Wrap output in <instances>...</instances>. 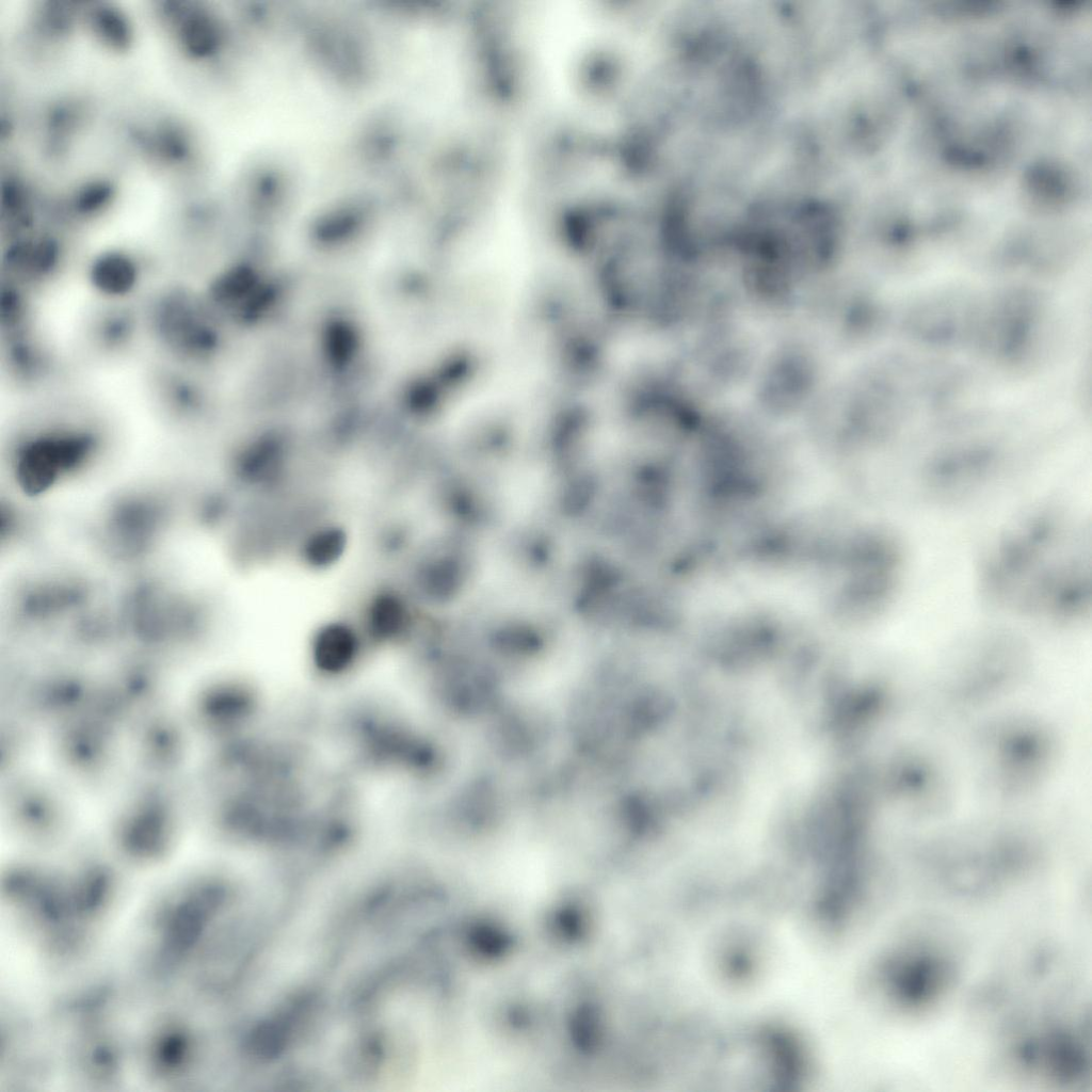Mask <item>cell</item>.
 <instances>
[{"label": "cell", "instance_id": "1", "mask_svg": "<svg viewBox=\"0 0 1092 1092\" xmlns=\"http://www.w3.org/2000/svg\"><path fill=\"white\" fill-rule=\"evenodd\" d=\"M983 599L1005 613L1056 625L1091 613L1090 526L1059 509H1040L1008 525L979 563Z\"/></svg>", "mask_w": 1092, "mask_h": 1092}, {"label": "cell", "instance_id": "2", "mask_svg": "<svg viewBox=\"0 0 1092 1092\" xmlns=\"http://www.w3.org/2000/svg\"><path fill=\"white\" fill-rule=\"evenodd\" d=\"M995 1061L1010 1079L1057 1091L1092 1082L1090 1009L1062 999L1026 1010L995 1029Z\"/></svg>", "mask_w": 1092, "mask_h": 1092}, {"label": "cell", "instance_id": "3", "mask_svg": "<svg viewBox=\"0 0 1092 1092\" xmlns=\"http://www.w3.org/2000/svg\"><path fill=\"white\" fill-rule=\"evenodd\" d=\"M956 937L935 924L914 925L897 933L880 951L870 971V989L885 1013L916 1022L935 1014L952 997L963 973Z\"/></svg>", "mask_w": 1092, "mask_h": 1092}, {"label": "cell", "instance_id": "4", "mask_svg": "<svg viewBox=\"0 0 1092 1092\" xmlns=\"http://www.w3.org/2000/svg\"><path fill=\"white\" fill-rule=\"evenodd\" d=\"M203 293L171 284L157 290L141 310L144 330L170 363L191 371L211 363L218 333Z\"/></svg>", "mask_w": 1092, "mask_h": 1092}, {"label": "cell", "instance_id": "5", "mask_svg": "<svg viewBox=\"0 0 1092 1092\" xmlns=\"http://www.w3.org/2000/svg\"><path fill=\"white\" fill-rule=\"evenodd\" d=\"M100 437L84 424L62 423L28 434L16 447V469L30 488H45L61 473L86 462L98 449Z\"/></svg>", "mask_w": 1092, "mask_h": 1092}, {"label": "cell", "instance_id": "6", "mask_svg": "<svg viewBox=\"0 0 1092 1092\" xmlns=\"http://www.w3.org/2000/svg\"><path fill=\"white\" fill-rule=\"evenodd\" d=\"M65 252L57 237L27 232L11 239L3 255L5 280L25 290L48 284L64 267Z\"/></svg>", "mask_w": 1092, "mask_h": 1092}, {"label": "cell", "instance_id": "7", "mask_svg": "<svg viewBox=\"0 0 1092 1092\" xmlns=\"http://www.w3.org/2000/svg\"><path fill=\"white\" fill-rule=\"evenodd\" d=\"M193 371L171 363L151 376L154 402L172 419L199 421L209 410V397Z\"/></svg>", "mask_w": 1092, "mask_h": 1092}, {"label": "cell", "instance_id": "8", "mask_svg": "<svg viewBox=\"0 0 1092 1092\" xmlns=\"http://www.w3.org/2000/svg\"><path fill=\"white\" fill-rule=\"evenodd\" d=\"M85 275L94 292L106 302H126L140 287L144 267L133 253L109 248L89 261Z\"/></svg>", "mask_w": 1092, "mask_h": 1092}, {"label": "cell", "instance_id": "9", "mask_svg": "<svg viewBox=\"0 0 1092 1092\" xmlns=\"http://www.w3.org/2000/svg\"><path fill=\"white\" fill-rule=\"evenodd\" d=\"M4 364L18 386L33 388L48 381L55 369L53 354L33 327L3 337Z\"/></svg>", "mask_w": 1092, "mask_h": 1092}, {"label": "cell", "instance_id": "10", "mask_svg": "<svg viewBox=\"0 0 1092 1092\" xmlns=\"http://www.w3.org/2000/svg\"><path fill=\"white\" fill-rule=\"evenodd\" d=\"M91 319L87 338L100 354L113 356L127 352L143 326L141 312L126 302H106Z\"/></svg>", "mask_w": 1092, "mask_h": 1092}, {"label": "cell", "instance_id": "11", "mask_svg": "<svg viewBox=\"0 0 1092 1092\" xmlns=\"http://www.w3.org/2000/svg\"><path fill=\"white\" fill-rule=\"evenodd\" d=\"M352 633L342 627L325 629L317 641V658L326 669H338L349 661L354 651Z\"/></svg>", "mask_w": 1092, "mask_h": 1092}]
</instances>
